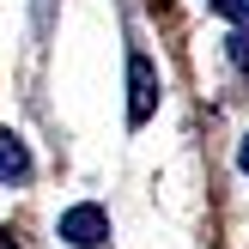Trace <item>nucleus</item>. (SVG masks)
<instances>
[{
	"mask_svg": "<svg viewBox=\"0 0 249 249\" xmlns=\"http://www.w3.org/2000/svg\"><path fill=\"white\" fill-rule=\"evenodd\" d=\"M109 237V213L97 201H79V207H67L61 213V243H73V249H97Z\"/></svg>",
	"mask_w": 249,
	"mask_h": 249,
	"instance_id": "obj_1",
	"label": "nucleus"
},
{
	"mask_svg": "<svg viewBox=\"0 0 249 249\" xmlns=\"http://www.w3.org/2000/svg\"><path fill=\"white\" fill-rule=\"evenodd\" d=\"M128 91H134V97H128V122L140 128V122L158 109V67H152L146 55H128Z\"/></svg>",
	"mask_w": 249,
	"mask_h": 249,
	"instance_id": "obj_2",
	"label": "nucleus"
},
{
	"mask_svg": "<svg viewBox=\"0 0 249 249\" xmlns=\"http://www.w3.org/2000/svg\"><path fill=\"white\" fill-rule=\"evenodd\" d=\"M24 177H31V152H24L18 134L0 128V182H24Z\"/></svg>",
	"mask_w": 249,
	"mask_h": 249,
	"instance_id": "obj_3",
	"label": "nucleus"
},
{
	"mask_svg": "<svg viewBox=\"0 0 249 249\" xmlns=\"http://www.w3.org/2000/svg\"><path fill=\"white\" fill-rule=\"evenodd\" d=\"M213 12H219V18H231L237 31H249V0H213Z\"/></svg>",
	"mask_w": 249,
	"mask_h": 249,
	"instance_id": "obj_4",
	"label": "nucleus"
},
{
	"mask_svg": "<svg viewBox=\"0 0 249 249\" xmlns=\"http://www.w3.org/2000/svg\"><path fill=\"white\" fill-rule=\"evenodd\" d=\"M225 43H231V61H237V67L249 73V31H237V36H225Z\"/></svg>",
	"mask_w": 249,
	"mask_h": 249,
	"instance_id": "obj_5",
	"label": "nucleus"
},
{
	"mask_svg": "<svg viewBox=\"0 0 249 249\" xmlns=\"http://www.w3.org/2000/svg\"><path fill=\"white\" fill-rule=\"evenodd\" d=\"M237 170L249 177V134H243V146H237Z\"/></svg>",
	"mask_w": 249,
	"mask_h": 249,
	"instance_id": "obj_6",
	"label": "nucleus"
}]
</instances>
